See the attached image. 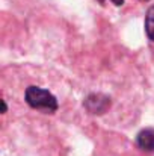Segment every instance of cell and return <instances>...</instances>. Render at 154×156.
Segmentation results:
<instances>
[{
	"instance_id": "1",
	"label": "cell",
	"mask_w": 154,
	"mask_h": 156,
	"mask_svg": "<svg viewBox=\"0 0 154 156\" xmlns=\"http://www.w3.org/2000/svg\"><path fill=\"white\" fill-rule=\"evenodd\" d=\"M24 100L33 109H41L46 112L57 111V100L49 90L39 87H29L24 93Z\"/></svg>"
},
{
	"instance_id": "2",
	"label": "cell",
	"mask_w": 154,
	"mask_h": 156,
	"mask_svg": "<svg viewBox=\"0 0 154 156\" xmlns=\"http://www.w3.org/2000/svg\"><path fill=\"white\" fill-rule=\"evenodd\" d=\"M109 106H110L109 99L101 96V94H92V96H89L88 100H86V108H88L92 114H103Z\"/></svg>"
},
{
	"instance_id": "3",
	"label": "cell",
	"mask_w": 154,
	"mask_h": 156,
	"mask_svg": "<svg viewBox=\"0 0 154 156\" xmlns=\"http://www.w3.org/2000/svg\"><path fill=\"white\" fill-rule=\"evenodd\" d=\"M136 144L145 152H154V129H144L136 136Z\"/></svg>"
},
{
	"instance_id": "4",
	"label": "cell",
	"mask_w": 154,
	"mask_h": 156,
	"mask_svg": "<svg viewBox=\"0 0 154 156\" xmlns=\"http://www.w3.org/2000/svg\"><path fill=\"white\" fill-rule=\"evenodd\" d=\"M145 30H147L148 38L151 41H154V6H151L147 11V15H145Z\"/></svg>"
},
{
	"instance_id": "5",
	"label": "cell",
	"mask_w": 154,
	"mask_h": 156,
	"mask_svg": "<svg viewBox=\"0 0 154 156\" xmlns=\"http://www.w3.org/2000/svg\"><path fill=\"white\" fill-rule=\"evenodd\" d=\"M113 2V5H116V6H122L124 5V0H112Z\"/></svg>"
}]
</instances>
